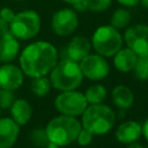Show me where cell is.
Here are the masks:
<instances>
[{"label": "cell", "mask_w": 148, "mask_h": 148, "mask_svg": "<svg viewBox=\"0 0 148 148\" xmlns=\"http://www.w3.org/2000/svg\"><path fill=\"white\" fill-rule=\"evenodd\" d=\"M138 56L132 51L130 47L120 49L114 56H113V64L114 67L123 73H127L133 71L135 62H136Z\"/></svg>", "instance_id": "17"}, {"label": "cell", "mask_w": 148, "mask_h": 148, "mask_svg": "<svg viewBox=\"0 0 148 148\" xmlns=\"http://www.w3.org/2000/svg\"><path fill=\"white\" fill-rule=\"evenodd\" d=\"M92 136H94V134L90 131H88L87 128H81V131L79 132V135L76 138V141L79 142L80 146H88L92 141Z\"/></svg>", "instance_id": "26"}, {"label": "cell", "mask_w": 148, "mask_h": 148, "mask_svg": "<svg viewBox=\"0 0 148 148\" xmlns=\"http://www.w3.org/2000/svg\"><path fill=\"white\" fill-rule=\"evenodd\" d=\"M142 134L146 138V140L148 141V118H147V120L145 121V124L142 126Z\"/></svg>", "instance_id": "31"}, {"label": "cell", "mask_w": 148, "mask_h": 148, "mask_svg": "<svg viewBox=\"0 0 148 148\" xmlns=\"http://www.w3.org/2000/svg\"><path fill=\"white\" fill-rule=\"evenodd\" d=\"M9 31V23H7L6 21H3L0 17V37L3 36L5 34H7Z\"/></svg>", "instance_id": "28"}, {"label": "cell", "mask_w": 148, "mask_h": 148, "mask_svg": "<svg viewBox=\"0 0 148 148\" xmlns=\"http://www.w3.org/2000/svg\"><path fill=\"white\" fill-rule=\"evenodd\" d=\"M58 62L57 49L47 42H34L25 46L20 54V68L29 77L49 74Z\"/></svg>", "instance_id": "1"}, {"label": "cell", "mask_w": 148, "mask_h": 148, "mask_svg": "<svg viewBox=\"0 0 148 148\" xmlns=\"http://www.w3.org/2000/svg\"><path fill=\"white\" fill-rule=\"evenodd\" d=\"M14 1H22V0H14Z\"/></svg>", "instance_id": "36"}, {"label": "cell", "mask_w": 148, "mask_h": 148, "mask_svg": "<svg viewBox=\"0 0 148 148\" xmlns=\"http://www.w3.org/2000/svg\"><path fill=\"white\" fill-rule=\"evenodd\" d=\"M14 16H15V13H14L10 8L5 7V8H1V9H0V17H1L3 21H6L7 23H10V22L13 21Z\"/></svg>", "instance_id": "27"}, {"label": "cell", "mask_w": 148, "mask_h": 148, "mask_svg": "<svg viewBox=\"0 0 148 148\" xmlns=\"http://www.w3.org/2000/svg\"><path fill=\"white\" fill-rule=\"evenodd\" d=\"M20 44L17 38L8 31L0 37V61L3 64L12 62L18 54Z\"/></svg>", "instance_id": "15"}, {"label": "cell", "mask_w": 148, "mask_h": 148, "mask_svg": "<svg viewBox=\"0 0 148 148\" xmlns=\"http://www.w3.org/2000/svg\"><path fill=\"white\" fill-rule=\"evenodd\" d=\"M40 30V17L35 10H23L15 14L9 23V31L17 39H30Z\"/></svg>", "instance_id": "6"}, {"label": "cell", "mask_w": 148, "mask_h": 148, "mask_svg": "<svg viewBox=\"0 0 148 148\" xmlns=\"http://www.w3.org/2000/svg\"><path fill=\"white\" fill-rule=\"evenodd\" d=\"M73 7L75 8V10H79V12H84V10H87V8H86V6H84L83 0H80L79 2L74 3V5H73Z\"/></svg>", "instance_id": "30"}, {"label": "cell", "mask_w": 148, "mask_h": 148, "mask_svg": "<svg viewBox=\"0 0 148 148\" xmlns=\"http://www.w3.org/2000/svg\"><path fill=\"white\" fill-rule=\"evenodd\" d=\"M15 99L14 90L0 88V109H9Z\"/></svg>", "instance_id": "25"}, {"label": "cell", "mask_w": 148, "mask_h": 148, "mask_svg": "<svg viewBox=\"0 0 148 148\" xmlns=\"http://www.w3.org/2000/svg\"><path fill=\"white\" fill-rule=\"evenodd\" d=\"M82 80L83 74L80 65L68 58L57 62L51 71V84L60 91L75 90L81 84Z\"/></svg>", "instance_id": "4"}, {"label": "cell", "mask_w": 148, "mask_h": 148, "mask_svg": "<svg viewBox=\"0 0 148 148\" xmlns=\"http://www.w3.org/2000/svg\"><path fill=\"white\" fill-rule=\"evenodd\" d=\"M125 42L136 56H148V27L135 24L125 31Z\"/></svg>", "instance_id": "10"}, {"label": "cell", "mask_w": 148, "mask_h": 148, "mask_svg": "<svg viewBox=\"0 0 148 148\" xmlns=\"http://www.w3.org/2000/svg\"><path fill=\"white\" fill-rule=\"evenodd\" d=\"M9 109H10L12 119L20 126L28 124V121L32 116V108L27 99H22V98L15 99Z\"/></svg>", "instance_id": "16"}, {"label": "cell", "mask_w": 148, "mask_h": 148, "mask_svg": "<svg viewBox=\"0 0 148 148\" xmlns=\"http://www.w3.org/2000/svg\"><path fill=\"white\" fill-rule=\"evenodd\" d=\"M142 135V126L134 120H128L121 123L116 131V138L119 142L130 145L135 142Z\"/></svg>", "instance_id": "12"}, {"label": "cell", "mask_w": 148, "mask_h": 148, "mask_svg": "<svg viewBox=\"0 0 148 148\" xmlns=\"http://www.w3.org/2000/svg\"><path fill=\"white\" fill-rule=\"evenodd\" d=\"M112 102L119 109H128L133 105L134 95L128 87L119 84L112 90Z\"/></svg>", "instance_id": "18"}, {"label": "cell", "mask_w": 148, "mask_h": 148, "mask_svg": "<svg viewBox=\"0 0 148 148\" xmlns=\"http://www.w3.org/2000/svg\"><path fill=\"white\" fill-rule=\"evenodd\" d=\"M61 1H64V2H66V3H69V5H74V3L79 2L80 0H61Z\"/></svg>", "instance_id": "35"}, {"label": "cell", "mask_w": 148, "mask_h": 148, "mask_svg": "<svg viewBox=\"0 0 148 148\" xmlns=\"http://www.w3.org/2000/svg\"><path fill=\"white\" fill-rule=\"evenodd\" d=\"M79 25V17L75 10L62 8L56 12L51 20V28L58 36H69Z\"/></svg>", "instance_id": "8"}, {"label": "cell", "mask_w": 148, "mask_h": 148, "mask_svg": "<svg viewBox=\"0 0 148 148\" xmlns=\"http://www.w3.org/2000/svg\"><path fill=\"white\" fill-rule=\"evenodd\" d=\"M84 6L91 12H104L110 6L112 0H83Z\"/></svg>", "instance_id": "24"}, {"label": "cell", "mask_w": 148, "mask_h": 148, "mask_svg": "<svg viewBox=\"0 0 148 148\" xmlns=\"http://www.w3.org/2000/svg\"><path fill=\"white\" fill-rule=\"evenodd\" d=\"M128 148H145V147H143L142 145L138 143V142H132V143H130Z\"/></svg>", "instance_id": "32"}, {"label": "cell", "mask_w": 148, "mask_h": 148, "mask_svg": "<svg viewBox=\"0 0 148 148\" xmlns=\"http://www.w3.org/2000/svg\"><path fill=\"white\" fill-rule=\"evenodd\" d=\"M130 22H131V13L125 8H119L112 13L110 25H112L116 29H123L127 27Z\"/></svg>", "instance_id": "20"}, {"label": "cell", "mask_w": 148, "mask_h": 148, "mask_svg": "<svg viewBox=\"0 0 148 148\" xmlns=\"http://www.w3.org/2000/svg\"><path fill=\"white\" fill-rule=\"evenodd\" d=\"M116 123L114 111L105 104H90L82 113V126L92 134L108 133Z\"/></svg>", "instance_id": "3"}, {"label": "cell", "mask_w": 148, "mask_h": 148, "mask_svg": "<svg viewBox=\"0 0 148 148\" xmlns=\"http://www.w3.org/2000/svg\"><path fill=\"white\" fill-rule=\"evenodd\" d=\"M135 76L141 80H148V56H138L135 66H134Z\"/></svg>", "instance_id": "22"}, {"label": "cell", "mask_w": 148, "mask_h": 148, "mask_svg": "<svg viewBox=\"0 0 148 148\" xmlns=\"http://www.w3.org/2000/svg\"><path fill=\"white\" fill-rule=\"evenodd\" d=\"M23 83V72L20 67L5 64L0 66V88L16 90Z\"/></svg>", "instance_id": "11"}, {"label": "cell", "mask_w": 148, "mask_h": 148, "mask_svg": "<svg viewBox=\"0 0 148 148\" xmlns=\"http://www.w3.org/2000/svg\"><path fill=\"white\" fill-rule=\"evenodd\" d=\"M90 49H91V44L86 37L75 36L69 40V43L65 50L66 51V58L79 62L87 54H89Z\"/></svg>", "instance_id": "13"}, {"label": "cell", "mask_w": 148, "mask_h": 148, "mask_svg": "<svg viewBox=\"0 0 148 148\" xmlns=\"http://www.w3.org/2000/svg\"><path fill=\"white\" fill-rule=\"evenodd\" d=\"M31 90L32 92L38 96V97H43L45 95H47V92L50 91L51 88V81L50 79L45 76H39V77H34L31 81Z\"/></svg>", "instance_id": "21"}, {"label": "cell", "mask_w": 148, "mask_h": 148, "mask_svg": "<svg viewBox=\"0 0 148 148\" xmlns=\"http://www.w3.org/2000/svg\"><path fill=\"white\" fill-rule=\"evenodd\" d=\"M117 1L125 7H135L139 3V0H117Z\"/></svg>", "instance_id": "29"}, {"label": "cell", "mask_w": 148, "mask_h": 148, "mask_svg": "<svg viewBox=\"0 0 148 148\" xmlns=\"http://www.w3.org/2000/svg\"><path fill=\"white\" fill-rule=\"evenodd\" d=\"M80 68L83 76L92 81H99L108 76L109 64L105 58L101 54H87L80 61Z\"/></svg>", "instance_id": "9"}, {"label": "cell", "mask_w": 148, "mask_h": 148, "mask_svg": "<svg viewBox=\"0 0 148 148\" xmlns=\"http://www.w3.org/2000/svg\"><path fill=\"white\" fill-rule=\"evenodd\" d=\"M30 139L32 143L37 147H46V145L49 143L45 128H35L30 134Z\"/></svg>", "instance_id": "23"}, {"label": "cell", "mask_w": 148, "mask_h": 148, "mask_svg": "<svg viewBox=\"0 0 148 148\" xmlns=\"http://www.w3.org/2000/svg\"><path fill=\"white\" fill-rule=\"evenodd\" d=\"M54 106L61 114L76 117L83 113L88 106V102L84 97V94L76 90H67L62 91L56 97Z\"/></svg>", "instance_id": "7"}, {"label": "cell", "mask_w": 148, "mask_h": 148, "mask_svg": "<svg viewBox=\"0 0 148 148\" xmlns=\"http://www.w3.org/2000/svg\"><path fill=\"white\" fill-rule=\"evenodd\" d=\"M46 148H59V146L53 143V142H51V141H49V143L46 145Z\"/></svg>", "instance_id": "33"}, {"label": "cell", "mask_w": 148, "mask_h": 148, "mask_svg": "<svg viewBox=\"0 0 148 148\" xmlns=\"http://www.w3.org/2000/svg\"><path fill=\"white\" fill-rule=\"evenodd\" d=\"M81 128V123L75 117L61 114L51 119L47 123L45 131L49 141L62 147L76 141Z\"/></svg>", "instance_id": "2"}, {"label": "cell", "mask_w": 148, "mask_h": 148, "mask_svg": "<svg viewBox=\"0 0 148 148\" xmlns=\"http://www.w3.org/2000/svg\"><path fill=\"white\" fill-rule=\"evenodd\" d=\"M91 44L98 54L113 57L123 46V37L112 25H102L95 30Z\"/></svg>", "instance_id": "5"}, {"label": "cell", "mask_w": 148, "mask_h": 148, "mask_svg": "<svg viewBox=\"0 0 148 148\" xmlns=\"http://www.w3.org/2000/svg\"><path fill=\"white\" fill-rule=\"evenodd\" d=\"M20 125L12 118L0 119V148H10L17 140Z\"/></svg>", "instance_id": "14"}, {"label": "cell", "mask_w": 148, "mask_h": 148, "mask_svg": "<svg viewBox=\"0 0 148 148\" xmlns=\"http://www.w3.org/2000/svg\"><path fill=\"white\" fill-rule=\"evenodd\" d=\"M139 2L141 3V6H142V7L148 8V0H139Z\"/></svg>", "instance_id": "34"}, {"label": "cell", "mask_w": 148, "mask_h": 148, "mask_svg": "<svg viewBox=\"0 0 148 148\" xmlns=\"http://www.w3.org/2000/svg\"><path fill=\"white\" fill-rule=\"evenodd\" d=\"M84 97L89 104H99L106 97V89L102 84H92L86 90Z\"/></svg>", "instance_id": "19"}]
</instances>
